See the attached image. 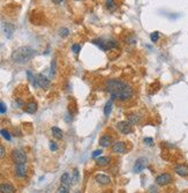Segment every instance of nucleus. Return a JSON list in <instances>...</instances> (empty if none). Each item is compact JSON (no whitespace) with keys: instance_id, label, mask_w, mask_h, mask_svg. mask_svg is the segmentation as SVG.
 Masks as SVG:
<instances>
[{"instance_id":"nucleus-1","label":"nucleus","mask_w":188,"mask_h":193,"mask_svg":"<svg viewBox=\"0 0 188 193\" xmlns=\"http://www.w3.org/2000/svg\"><path fill=\"white\" fill-rule=\"evenodd\" d=\"M105 89L111 95V99L127 101L133 96V88L126 82L118 79H110L105 81Z\"/></svg>"},{"instance_id":"nucleus-2","label":"nucleus","mask_w":188,"mask_h":193,"mask_svg":"<svg viewBox=\"0 0 188 193\" xmlns=\"http://www.w3.org/2000/svg\"><path fill=\"white\" fill-rule=\"evenodd\" d=\"M36 51L30 46H21L19 49H16L14 52L12 53V59L14 63L17 64H24L27 61L35 57Z\"/></svg>"},{"instance_id":"nucleus-3","label":"nucleus","mask_w":188,"mask_h":193,"mask_svg":"<svg viewBox=\"0 0 188 193\" xmlns=\"http://www.w3.org/2000/svg\"><path fill=\"white\" fill-rule=\"evenodd\" d=\"M92 43L95 45H97L102 51H107V50L114 49L117 46L116 41H111V39H102V38H97V39H92Z\"/></svg>"},{"instance_id":"nucleus-4","label":"nucleus","mask_w":188,"mask_h":193,"mask_svg":"<svg viewBox=\"0 0 188 193\" xmlns=\"http://www.w3.org/2000/svg\"><path fill=\"white\" fill-rule=\"evenodd\" d=\"M12 159H13V161H14L15 164L27 162L26 153H23V151L20 150V149H14V150L12 151Z\"/></svg>"},{"instance_id":"nucleus-5","label":"nucleus","mask_w":188,"mask_h":193,"mask_svg":"<svg viewBox=\"0 0 188 193\" xmlns=\"http://www.w3.org/2000/svg\"><path fill=\"white\" fill-rule=\"evenodd\" d=\"M117 129L119 132H121L122 134H131L133 132L132 125L128 123L127 120H122L117 123Z\"/></svg>"},{"instance_id":"nucleus-6","label":"nucleus","mask_w":188,"mask_h":193,"mask_svg":"<svg viewBox=\"0 0 188 193\" xmlns=\"http://www.w3.org/2000/svg\"><path fill=\"white\" fill-rule=\"evenodd\" d=\"M172 176L170 174H162L157 176L156 178V184L159 186H165V185H169L170 183H172Z\"/></svg>"},{"instance_id":"nucleus-7","label":"nucleus","mask_w":188,"mask_h":193,"mask_svg":"<svg viewBox=\"0 0 188 193\" xmlns=\"http://www.w3.org/2000/svg\"><path fill=\"white\" fill-rule=\"evenodd\" d=\"M147 165V159L146 157H140V159L136 160L135 164H134V168H133V171L135 174H140L141 171H143V169Z\"/></svg>"},{"instance_id":"nucleus-8","label":"nucleus","mask_w":188,"mask_h":193,"mask_svg":"<svg viewBox=\"0 0 188 193\" xmlns=\"http://www.w3.org/2000/svg\"><path fill=\"white\" fill-rule=\"evenodd\" d=\"M36 79H37L38 87L47 88L50 86V80L47 79V78H46L44 74H42V73H38L37 75H36Z\"/></svg>"},{"instance_id":"nucleus-9","label":"nucleus","mask_w":188,"mask_h":193,"mask_svg":"<svg viewBox=\"0 0 188 193\" xmlns=\"http://www.w3.org/2000/svg\"><path fill=\"white\" fill-rule=\"evenodd\" d=\"M112 151L116 154H125L126 153V146L122 141H117L112 145Z\"/></svg>"},{"instance_id":"nucleus-10","label":"nucleus","mask_w":188,"mask_h":193,"mask_svg":"<svg viewBox=\"0 0 188 193\" xmlns=\"http://www.w3.org/2000/svg\"><path fill=\"white\" fill-rule=\"evenodd\" d=\"M2 30H4V34L6 37L12 38V36L14 34V31H15V27H14V24H12V23L5 22L4 26H2Z\"/></svg>"},{"instance_id":"nucleus-11","label":"nucleus","mask_w":188,"mask_h":193,"mask_svg":"<svg viewBox=\"0 0 188 193\" xmlns=\"http://www.w3.org/2000/svg\"><path fill=\"white\" fill-rule=\"evenodd\" d=\"M15 172L16 176L20 178L26 177L27 175V165L26 163H19V164H15Z\"/></svg>"},{"instance_id":"nucleus-12","label":"nucleus","mask_w":188,"mask_h":193,"mask_svg":"<svg viewBox=\"0 0 188 193\" xmlns=\"http://www.w3.org/2000/svg\"><path fill=\"white\" fill-rule=\"evenodd\" d=\"M95 180H96L99 185H109L110 183H111V178H110L109 176H106V175L98 174V175H96Z\"/></svg>"},{"instance_id":"nucleus-13","label":"nucleus","mask_w":188,"mask_h":193,"mask_svg":"<svg viewBox=\"0 0 188 193\" xmlns=\"http://www.w3.org/2000/svg\"><path fill=\"white\" fill-rule=\"evenodd\" d=\"M174 171H176L179 176H181V177H187L188 176V165H185V164L176 165V167H174Z\"/></svg>"},{"instance_id":"nucleus-14","label":"nucleus","mask_w":188,"mask_h":193,"mask_svg":"<svg viewBox=\"0 0 188 193\" xmlns=\"http://www.w3.org/2000/svg\"><path fill=\"white\" fill-rule=\"evenodd\" d=\"M0 191L1 193H15V187L9 184V183H5V184H1L0 186Z\"/></svg>"},{"instance_id":"nucleus-15","label":"nucleus","mask_w":188,"mask_h":193,"mask_svg":"<svg viewBox=\"0 0 188 193\" xmlns=\"http://www.w3.org/2000/svg\"><path fill=\"white\" fill-rule=\"evenodd\" d=\"M24 111H26L27 114H35L36 111H37V103L36 102H30V103H28L26 106H24Z\"/></svg>"},{"instance_id":"nucleus-16","label":"nucleus","mask_w":188,"mask_h":193,"mask_svg":"<svg viewBox=\"0 0 188 193\" xmlns=\"http://www.w3.org/2000/svg\"><path fill=\"white\" fill-rule=\"evenodd\" d=\"M99 144H101V146L104 148L109 147V146H111V144H112V139H111L109 135H102L101 136V139H99Z\"/></svg>"},{"instance_id":"nucleus-17","label":"nucleus","mask_w":188,"mask_h":193,"mask_svg":"<svg viewBox=\"0 0 188 193\" xmlns=\"http://www.w3.org/2000/svg\"><path fill=\"white\" fill-rule=\"evenodd\" d=\"M60 182H61V185H65V186H71L72 184V178L69 177V174L68 172H65L60 178Z\"/></svg>"},{"instance_id":"nucleus-18","label":"nucleus","mask_w":188,"mask_h":193,"mask_svg":"<svg viewBox=\"0 0 188 193\" xmlns=\"http://www.w3.org/2000/svg\"><path fill=\"white\" fill-rule=\"evenodd\" d=\"M96 164L99 165V167H105V165L110 164V157H107V156H101V157L97 159Z\"/></svg>"},{"instance_id":"nucleus-19","label":"nucleus","mask_w":188,"mask_h":193,"mask_svg":"<svg viewBox=\"0 0 188 193\" xmlns=\"http://www.w3.org/2000/svg\"><path fill=\"white\" fill-rule=\"evenodd\" d=\"M51 131H52V134H53V136H54L56 139H58V140L62 139V136H64V133H62V131H61L59 127H57V126H53L52 129H51Z\"/></svg>"},{"instance_id":"nucleus-20","label":"nucleus","mask_w":188,"mask_h":193,"mask_svg":"<svg viewBox=\"0 0 188 193\" xmlns=\"http://www.w3.org/2000/svg\"><path fill=\"white\" fill-rule=\"evenodd\" d=\"M127 121L131 124V125H135V124H139L140 123V117L137 114H129L127 117Z\"/></svg>"},{"instance_id":"nucleus-21","label":"nucleus","mask_w":188,"mask_h":193,"mask_svg":"<svg viewBox=\"0 0 188 193\" xmlns=\"http://www.w3.org/2000/svg\"><path fill=\"white\" fill-rule=\"evenodd\" d=\"M80 180V174L77 169H74L72 171V185H75L77 184V182Z\"/></svg>"},{"instance_id":"nucleus-22","label":"nucleus","mask_w":188,"mask_h":193,"mask_svg":"<svg viewBox=\"0 0 188 193\" xmlns=\"http://www.w3.org/2000/svg\"><path fill=\"white\" fill-rule=\"evenodd\" d=\"M106 7L109 8L110 11H114L117 8V5L114 3V0H106Z\"/></svg>"},{"instance_id":"nucleus-23","label":"nucleus","mask_w":188,"mask_h":193,"mask_svg":"<svg viewBox=\"0 0 188 193\" xmlns=\"http://www.w3.org/2000/svg\"><path fill=\"white\" fill-rule=\"evenodd\" d=\"M111 110H112V99L106 103L105 109H104V114H105V116H109L110 112H111Z\"/></svg>"},{"instance_id":"nucleus-24","label":"nucleus","mask_w":188,"mask_h":193,"mask_svg":"<svg viewBox=\"0 0 188 193\" xmlns=\"http://www.w3.org/2000/svg\"><path fill=\"white\" fill-rule=\"evenodd\" d=\"M68 35H69V30H68L67 28H61L60 30H59V36L62 38L67 37Z\"/></svg>"},{"instance_id":"nucleus-25","label":"nucleus","mask_w":188,"mask_h":193,"mask_svg":"<svg viewBox=\"0 0 188 193\" xmlns=\"http://www.w3.org/2000/svg\"><path fill=\"white\" fill-rule=\"evenodd\" d=\"M57 193H69V187L65 185H60L59 189L57 190Z\"/></svg>"},{"instance_id":"nucleus-26","label":"nucleus","mask_w":188,"mask_h":193,"mask_svg":"<svg viewBox=\"0 0 188 193\" xmlns=\"http://www.w3.org/2000/svg\"><path fill=\"white\" fill-rule=\"evenodd\" d=\"M150 39L151 42H157L158 39H159V34H158L157 31H155V33H152V34L150 35Z\"/></svg>"},{"instance_id":"nucleus-27","label":"nucleus","mask_w":188,"mask_h":193,"mask_svg":"<svg viewBox=\"0 0 188 193\" xmlns=\"http://www.w3.org/2000/svg\"><path fill=\"white\" fill-rule=\"evenodd\" d=\"M1 135L4 136L6 140H11V134H9V132H8L7 130H1Z\"/></svg>"},{"instance_id":"nucleus-28","label":"nucleus","mask_w":188,"mask_h":193,"mask_svg":"<svg viewBox=\"0 0 188 193\" xmlns=\"http://www.w3.org/2000/svg\"><path fill=\"white\" fill-rule=\"evenodd\" d=\"M72 51H74L75 53H79L81 51V45H79V44H73L72 45Z\"/></svg>"},{"instance_id":"nucleus-29","label":"nucleus","mask_w":188,"mask_h":193,"mask_svg":"<svg viewBox=\"0 0 188 193\" xmlns=\"http://www.w3.org/2000/svg\"><path fill=\"white\" fill-rule=\"evenodd\" d=\"M144 144L147 145V146H152L154 140H152L151 138H144Z\"/></svg>"},{"instance_id":"nucleus-30","label":"nucleus","mask_w":188,"mask_h":193,"mask_svg":"<svg viewBox=\"0 0 188 193\" xmlns=\"http://www.w3.org/2000/svg\"><path fill=\"white\" fill-rule=\"evenodd\" d=\"M54 73H56V60H53L51 64V76L54 75Z\"/></svg>"},{"instance_id":"nucleus-31","label":"nucleus","mask_w":188,"mask_h":193,"mask_svg":"<svg viewBox=\"0 0 188 193\" xmlns=\"http://www.w3.org/2000/svg\"><path fill=\"white\" fill-rule=\"evenodd\" d=\"M50 149H51L52 151H56L57 149H58V147H57V144L54 142V141H51V142H50Z\"/></svg>"},{"instance_id":"nucleus-32","label":"nucleus","mask_w":188,"mask_h":193,"mask_svg":"<svg viewBox=\"0 0 188 193\" xmlns=\"http://www.w3.org/2000/svg\"><path fill=\"white\" fill-rule=\"evenodd\" d=\"M103 151L101 150V149H97V150H95L94 153H92V157H98V156L102 155Z\"/></svg>"},{"instance_id":"nucleus-33","label":"nucleus","mask_w":188,"mask_h":193,"mask_svg":"<svg viewBox=\"0 0 188 193\" xmlns=\"http://www.w3.org/2000/svg\"><path fill=\"white\" fill-rule=\"evenodd\" d=\"M0 112L4 114L6 112V106H5V103L4 102H0Z\"/></svg>"},{"instance_id":"nucleus-34","label":"nucleus","mask_w":188,"mask_h":193,"mask_svg":"<svg viewBox=\"0 0 188 193\" xmlns=\"http://www.w3.org/2000/svg\"><path fill=\"white\" fill-rule=\"evenodd\" d=\"M0 149H1V153H0V156H1V157H4L5 153H6V150H5V147H4V146H0Z\"/></svg>"},{"instance_id":"nucleus-35","label":"nucleus","mask_w":188,"mask_h":193,"mask_svg":"<svg viewBox=\"0 0 188 193\" xmlns=\"http://www.w3.org/2000/svg\"><path fill=\"white\" fill-rule=\"evenodd\" d=\"M52 1L54 3V4L59 5V4H61V1H62V0H52Z\"/></svg>"}]
</instances>
